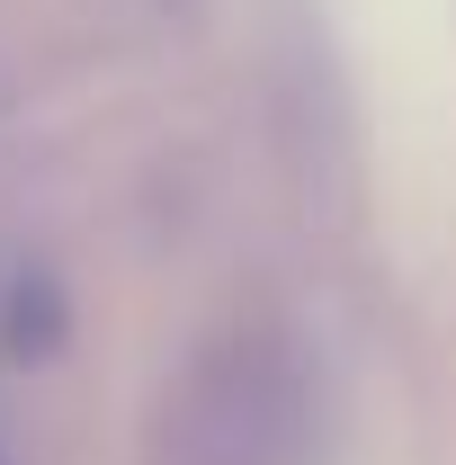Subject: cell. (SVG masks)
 I'll return each instance as SVG.
<instances>
[{"label":"cell","mask_w":456,"mask_h":465,"mask_svg":"<svg viewBox=\"0 0 456 465\" xmlns=\"http://www.w3.org/2000/svg\"><path fill=\"white\" fill-rule=\"evenodd\" d=\"M304 358L278 331H224L188 358V385L171 411L179 465H295L304 457Z\"/></svg>","instance_id":"obj_1"}]
</instances>
